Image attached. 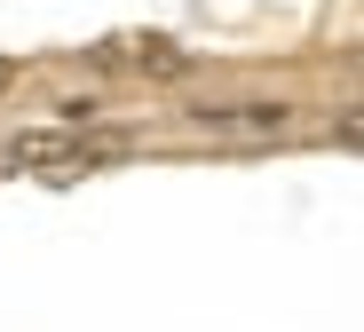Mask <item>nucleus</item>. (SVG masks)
I'll list each match as a JSON object with an SVG mask.
<instances>
[{
    "label": "nucleus",
    "mask_w": 364,
    "mask_h": 332,
    "mask_svg": "<svg viewBox=\"0 0 364 332\" xmlns=\"http://www.w3.org/2000/svg\"><path fill=\"white\" fill-rule=\"evenodd\" d=\"M293 111L285 103H198L191 127H206V135H277Z\"/></svg>",
    "instance_id": "nucleus-1"
},
{
    "label": "nucleus",
    "mask_w": 364,
    "mask_h": 332,
    "mask_svg": "<svg viewBox=\"0 0 364 332\" xmlns=\"http://www.w3.org/2000/svg\"><path fill=\"white\" fill-rule=\"evenodd\" d=\"M9 80H16V63H9V55H0V87H9Z\"/></svg>",
    "instance_id": "nucleus-2"
}]
</instances>
